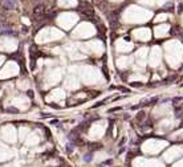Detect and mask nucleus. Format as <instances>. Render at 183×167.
<instances>
[{
    "label": "nucleus",
    "mask_w": 183,
    "mask_h": 167,
    "mask_svg": "<svg viewBox=\"0 0 183 167\" xmlns=\"http://www.w3.org/2000/svg\"><path fill=\"white\" fill-rule=\"evenodd\" d=\"M92 159H93V155H92V154H86V155L84 157V162H90Z\"/></svg>",
    "instance_id": "nucleus-6"
},
{
    "label": "nucleus",
    "mask_w": 183,
    "mask_h": 167,
    "mask_svg": "<svg viewBox=\"0 0 183 167\" xmlns=\"http://www.w3.org/2000/svg\"><path fill=\"white\" fill-rule=\"evenodd\" d=\"M179 11H180V12L183 11V4H179Z\"/></svg>",
    "instance_id": "nucleus-7"
},
{
    "label": "nucleus",
    "mask_w": 183,
    "mask_h": 167,
    "mask_svg": "<svg viewBox=\"0 0 183 167\" xmlns=\"http://www.w3.org/2000/svg\"><path fill=\"white\" fill-rule=\"evenodd\" d=\"M98 8H100L102 12H107V8H109V3H107L106 0H102L98 3Z\"/></svg>",
    "instance_id": "nucleus-3"
},
{
    "label": "nucleus",
    "mask_w": 183,
    "mask_h": 167,
    "mask_svg": "<svg viewBox=\"0 0 183 167\" xmlns=\"http://www.w3.org/2000/svg\"><path fill=\"white\" fill-rule=\"evenodd\" d=\"M45 12H47V5H45V4H43V3L37 4V5L33 8V14H35L36 16H43Z\"/></svg>",
    "instance_id": "nucleus-1"
},
{
    "label": "nucleus",
    "mask_w": 183,
    "mask_h": 167,
    "mask_svg": "<svg viewBox=\"0 0 183 167\" xmlns=\"http://www.w3.org/2000/svg\"><path fill=\"white\" fill-rule=\"evenodd\" d=\"M32 1H38V0H32Z\"/></svg>",
    "instance_id": "nucleus-8"
},
{
    "label": "nucleus",
    "mask_w": 183,
    "mask_h": 167,
    "mask_svg": "<svg viewBox=\"0 0 183 167\" xmlns=\"http://www.w3.org/2000/svg\"><path fill=\"white\" fill-rule=\"evenodd\" d=\"M0 3L4 4V7L7 8V9H12L15 7V3H16V0H0Z\"/></svg>",
    "instance_id": "nucleus-2"
},
{
    "label": "nucleus",
    "mask_w": 183,
    "mask_h": 167,
    "mask_svg": "<svg viewBox=\"0 0 183 167\" xmlns=\"http://www.w3.org/2000/svg\"><path fill=\"white\" fill-rule=\"evenodd\" d=\"M175 117H178V118H179V117H182V108H176L175 109Z\"/></svg>",
    "instance_id": "nucleus-5"
},
{
    "label": "nucleus",
    "mask_w": 183,
    "mask_h": 167,
    "mask_svg": "<svg viewBox=\"0 0 183 167\" xmlns=\"http://www.w3.org/2000/svg\"><path fill=\"white\" fill-rule=\"evenodd\" d=\"M145 118H146V114L143 112H139L138 114H137V117H135V121L137 122H142V121H145Z\"/></svg>",
    "instance_id": "nucleus-4"
}]
</instances>
